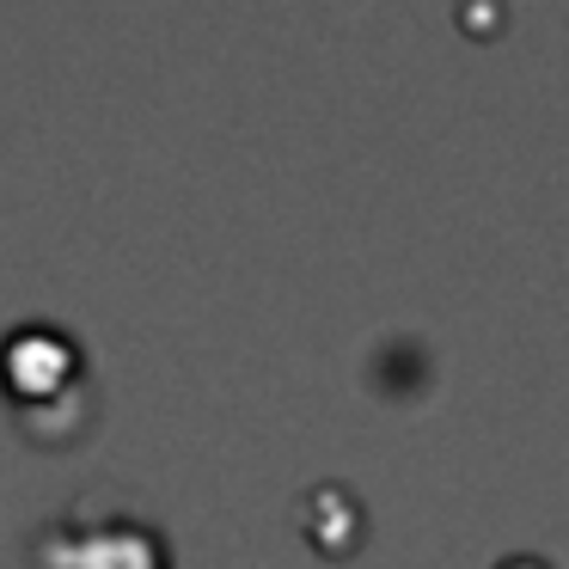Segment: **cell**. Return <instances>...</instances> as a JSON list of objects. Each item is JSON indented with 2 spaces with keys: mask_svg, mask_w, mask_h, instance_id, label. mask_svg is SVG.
Here are the masks:
<instances>
[{
  "mask_svg": "<svg viewBox=\"0 0 569 569\" xmlns=\"http://www.w3.org/2000/svg\"><path fill=\"white\" fill-rule=\"evenodd\" d=\"M38 563H50V569H166V545L129 508L74 502L56 527L38 532Z\"/></svg>",
  "mask_w": 569,
  "mask_h": 569,
  "instance_id": "obj_1",
  "label": "cell"
}]
</instances>
